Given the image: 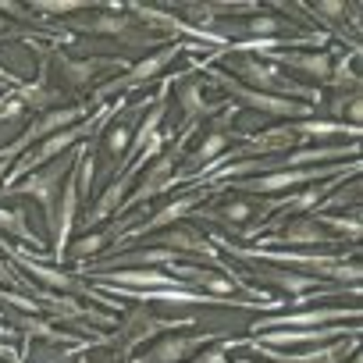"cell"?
Listing matches in <instances>:
<instances>
[{"label":"cell","mask_w":363,"mask_h":363,"mask_svg":"<svg viewBox=\"0 0 363 363\" xmlns=\"http://www.w3.org/2000/svg\"><path fill=\"white\" fill-rule=\"evenodd\" d=\"M264 278H267V281H274L278 289H285V292H292V296H303V292H310V289H317V278H310V274H289V271H267Z\"/></svg>","instance_id":"cb8c5ba5"},{"label":"cell","mask_w":363,"mask_h":363,"mask_svg":"<svg viewBox=\"0 0 363 363\" xmlns=\"http://www.w3.org/2000/svg\"><path fill=\"white\" fill-rule=\"evenodd\" d=\"M36 11H47V15H72V11H82V4H36Z\"/></svg>","instance_id":"836d02e7"},{"label":"cell","mask_w":363,"mask_h":363,"mask_svg":"<svg viewBox=\"0 0 363 363\" xmlns=\"http://www.w3.org/2000/svg\"><path fill=\"white\" fill-rule=\"evenodd\" d=\"M125 186H128V178H118V182H111L107 186V193L96 200V207L89 211V218H86V225H100L104 218H111L114 214V207L121 203V196H125Z\"/></svg>","instance_id":"44dd1931"},{"label":"cell","mask_w":363,"mask_h":363,"mask_svg":"<svg viewBox=\"0 0 363 363\" xmlns=\"http://www.w3.org/2000/svg\"><path fill=\"white\" fill-rule=\"evenodd\" d=\"M320 221L331 225V228H338V232H349L352 239H359V221H356V218H349V221H345V218H320Z\"/></svg>","instance_id":"d6a6232c"},{"label":"cell","mask_w":363,"mask_h":363,"mask_svg":"<svg viewBox=\"0 0 363 363\" xmlns=\"http://www.w3.org/2000/svg\"><path fill=\"white\" fill-rule=\"evenodd\" d=\"M189 324H193V317L167 320V317H153V313H146V310H135V313L125 320V328H121V349L128 352L132 345L153 338L157 331H178V328H189Z\"/></svg>","instance_id":"8992f818"},{"label":"cell","mask_w":363,"mask_h":363,"mask_svg":"<svg viewBox=\"0 0 363 363\" xmlns=\"http://www.w3.org/2000/svg\"><path fill=\"white\" fill-rule=\"evenodd\" d=\"M356 324L352 328H345V324H328V328H317V331H310V328H303V331H267V335H260V338H253L257 345H271V349H281V345H324V342H335V338H356Z\"/></svg>","instance_id":"277c9868"},{"label":"cell","mask_w":363,"mask_h":363,"mask_svg":"<svg viewBox=\"0 0 363 363\" xmlns=\"http://www.w3.org/2000/svg\"><path fill=\"white\" fill-rule=\"evenodd\" d=\"M281 29H285V22L274 18V15H257V18L246 22V33H250L253 40H278Z\"/></svg>","instance_id":"83f0119b"},{"label":"cell","mask_w":363,"mask_h":363,"mask_svg":"<svg viewBox=\"0 0 363 363\" xmlns=\"http://www.w3.org/2000/svg\"><path fill=\"white\" fill-rule=\"evenodd\" d=\"M320 174H328V171L285 167V171H271V174H260V178H246V182H239V189H246V193H281V189L303 186V182H317Z\"/></svg>","instance_id":"ba28073f"},{"label":"cell","mask_w":363,"mask_h":363,"mask_svg":"<svg viewBox=\"0 0 363 363\" xmlns=\"http://www.w3.org/2000/svg\"><path fill=\"white\" fill-rule=\"evenodd\" d=\"M196 200H200V193H193V196H178V200H171L164 211H157L146 225H139L135 232H128V235H146V232H157V228H164V225H174L182 214H189L193 207H196Z\"/></svg>","instance_id":"9a60e30c"},{"label":"cell","mask_w":363,"mask_h":363,"mask_svg":"<svg viewBox=\"0 0 363 363\" xmlns=\"http://www.w3.org/2000/svg\"><path fill=\"white\" fill-rule=\"evenodd\" d=\"M100 242H104V235H89V239H82V242H79V253H82V257H89V253H96V250H100Z\"/></svg>","instance_id":"d590c367"},{"label":"cell","mask_w":363,"mask_h":363,"mask_svg":"<svg viewBox=\"0 0 363 363\" xmlns=\"http://www.w3.org/2000/svg\"><path fill=\"white\" fill-rule=\"evenodd\" d=\"M18 100L29 107H50V104H61V93L47 89L43 82H33V86H18Z\"/></svg>","instance_id":"d4e9b609"},{"label":"cell","mask_w":363,"mask_h":363,"mask_svg":"<svg viewBox=\"0 0 363 363\" xmlns=\"http://www.w3.org/2000/svg\"><path fill=\"white\" fill-rule=\"evenodd\" d=\"M196 363H228V356H225V345H214V349H203V356H200Z\"/></svg>","instance_id":"e575fe53"},{"label":"cell","mask_w":363,"mask_h":363,"mask_svg":"<svg viewBox=\"0 0 363 363\" xmlns=\"http://www.w3.org/2000/svg\"><path fill=\"white\" fill-rule=\"evenodd\" d=\"M0 359H18V356H15V352H11L8 345H0Z\"/></svg>","instance_id":"f35d334b"},{"label":"cell","mask_w":363,"mask_h":363,"mask_svg":"<svg viewBox=\"0 0 363 363\" xmlns=\"http://www.w3.org/2000/svg\"><path fill=\"white\" fill-rule=\"evenodd\" d=\"M232 75H239V79L246 82V89H257V93H271V96H278V93L317 96V93L299 89L296 82H289L274 65H267V61H260V57H242V61H235V65H232Z\"/></svg>","instance_id":"6da1fadb"},{"label":"cell","mask_w":363,"mask_h":363,"mask_svg":"<svg viewBox=\"0 0 363 363\" xmlns=\"http://www.w3.org/2000/svg\"><path fill=\"white\" fill-rule=\"evenodd\" d=\"M79 33H93V36H128L132 33V18L121 15H96V18H75L72 22Z\"/></svg>","instance_id":"e0dca14e"},{"label":"cell","mask_w":363,"mask_h":363,"mask_svg":"<svg viewBox=\"0 0 363 363\" xmlns=\"http://www.w3.org/2000/svg\"><path fill=\"white\" fill-rule=\"evenodd\" d=\"M225 143H228V139H225L221 132H211V135H207V143H203V146H200L189 160H193V164H203V160H211L214 153H221V150H225Z\"/></svg>","instance_id":"4dcf8cb0"},{"label":"cell","mask_w":363,"mask_h":363,"mask_svg":"<svg viewBox=\"0 0 363 363\" xmlns=\"http://www.w3.org/2000/svg\"><path fill=\"white\" fill-rule=\"evenodd\" d=\"M72 171V160H61V164H50V167H43V171H33L18 189H11V193H29V196H36L40 203H43V211H47V221L54 225V203H57V186H61V178Z\"/></svg>","instance_id":"3957f363"},{"label":"cell","mask_w":363,"mask_h":363,"mask_svg":"<svg viewBox=\"0 0 363 363\" xmlns=\"http://www.w3.org/2000/svg\"><path fill=\"white\" fill-rule=\"evenodd\" d=\"M182 111H186V118H189V121H196V118L211 114L214 107H207V104H203V89H200L196 82H189L186 89H182Z\"/></svg>","instance_id":"4316f807"},{"label":"cell","mask_w":363,"mask_h":363,"mask_svg":"<svg viewBox=\"0 0 363 363\" xmlns=\"http://www.w3.org/2000/svg\"><path fill=\"white\" fill-rule=\"evenodd\" d=\"M313 15H345V4H317Z\"/></svg>","instance_id":"8d00e7d4"},{"label":"cell","mask_w":363,"mask_h":363,"mask_svg":"<svg viewBox=\"0 0 363 363\" xmlns=\"http://www.w3.org/2000/svg\"><path fill=\"white\" fill-rule=\"evenodd\" d=\"M345 310H306V313H285V317H271V320H257L250 331H271V328H317V324H328V320H342Z\"/></svg>","instance_id":"7c38bea8"},{"label":"cell","mask_w":363,"mask_h":363,"mask_svg":"<svg viewBox=\"0 0 363 363\" xmlns=\"http://www.w3.org/2000/svg\"><path fill=\"white\" fill-rule=\"evenodd\" d=\"M182 50H186V43H171V47H164V50H157V54H150L146 61H139L125 79H114L111 86H104L100 89V96H107V93H121V89H132V86H143V82H150L167 61H174Z\"/></svg>","instance_id":"52a82bcc"},{"label":"cell","mask_w":363,"mask_h":363,"mask_svg":"<svg viewBox=\"0 0 363 363\" xmlns=\"http://www.w3.org/2000/svg\"><path fill=\"white\" fill-rule=\"evenodd\" d=\"M257 214V207L250 203V200H232V203H225L221 211H211L207 218L211 221H228V225H239V221H246V218H253Z\"/></svg>","instance_id":"484cf974"},{"label":"cell","mask_w":363,"mask_h":363,"mask_svg":"<svg viewBox=\"0 0 363 363\" xmlns=\"http://www.w3.org/2000/svg\"><path fill=\"white\" fill-rule=\"evenodd\" d=\"M278 135H285L289 143L296 139V135H303V139H328V135H338V132H345V135H359V128H352V125H345V121H331V118H324V121H299V125H285V128H274Z\"/></svg>","instance_id":"8fae6325"},{"label":"cell","mask_w":363,"mask_h":363,"mask_svg":"<svg viewBox=\"0 0 363 363\" xmlns=\"http://www.w3.org/2000/svg\"><path fill=\"white\" fill-rule=\"evenodd\" d=\"M0 33H8V22H4V15H0Z\"/></svg>","instance_id":"60d3db41"},{"label":"cell","mask_w":363,"mask_h":363,"mask_svg":"<svg viewBox=\"0 0 363 363\" xmlns=\"http://www.w3.org/2000/svg\"><path fill=\"white\" fill-rule=\"evenodd\" d=\"M18 264L36 278V281H43V285H50V289H61V292H82V285L72 278V274H65V271H57V267H43V264H33L29 257H18Z\"/></svg>","instance_id":"d6986e66"},{"label":"cell","mask_w":363,"mask_h":363,"mask_svg":"<svg viewBox=\"0 0 363 363\" xmlns=\"http://www.w3.org/2000/svg\"><path fill=\"white\" fill-rule=\"evenodd\" d=\"M281 65L303 72V75H313V79H331V54H278Z\"/></svg>","instance_id":"ac0fdd59"},{"label":"cell","mask_w":363,"mask_h":363,"mask_svg":"<svg viewBox=\"0 0 363 363\" xmlns=\"http://www.w3.org/2000/svg\"><path fill=\"white\" fill-rule=\"evenodd\" d=\"M0 82H11V86H18V75H11L8 68H0Z\"/></svg>","instance_id":"74e56055"},{"label":"cell","mask_w":363,"mask_h":363,"mask_svg":"<svg viewBox=\"0 0 363 363\" xmlns=\"http://www.w3.org/2000/svg\"><path fill=\"white\" fill-rule=\"evenodd\" d=\"M18 328L26 331V338H47V342H75L72 331H57L50 328L47 320H36V317H18Z\"/></svg>","instance_id":"603a6c76"},{"label":"cell","mask_w":363,"mask_h":363,"mask_svg":"<svg viewBox=\"0 0 363 363\" xmlns=\"http://www.w3.org/2000/svg\"><path fill=\"white\" fill-rule=\"evenodd\" d=\"M0 303H11V306L26 310L29 317H36V313H40V303H33V299H26V296H18V292H0Z\"/></svg>","instance_id":"1f68e13d"},{"label":"cell","mask_w":363,"mask_h":363,"mask_svg":"<svg viewBox=\"0 0 363 363\" xmlns=\"http://www.w3.org/2000/svg\"><path fill=\"white\" fill-rule=\"evenodd\" d=\"M171 171H174V160L171 157H160L150 171H146V178H143V186H139V193L132 196V203H143L146 196H157L160 189H167V182H171Z\"/></svg>","instance_id":"ffe728a7"},{"label":"cell","mask_w":363,"mask_h":363,"mask_svg":"<svg viewBox=\"0 0 363 363\" xmlns=\"http://www.w3.org/2000/svg\"><path fill=\"white\" fill-rule=\"evenodd\" d=\"M4 178H8V164L0 160V186H4Z\"/></svg>","instance_id":"ab89813d"},{"label":"cell","mask_w":363,"mask_h":363,"mask_svg":"<svg viewBox=\"0 0 363 363\" xmlns=\"http://www.w3.org/2000/svg\"><path fill=\"white\" fill-rule=\"evenodd\" d=\"M218 82L228 86L239 104H246V107H253V111H264V114H274V118H299V114L310 111L306 104H296V100H289V96H271V93H257V89L235 86V82H228L225 75H218Z\"/></svg>","instance_id":"5b68a950"},{"label":"cell","mask_w":363,"mask_h":363,"mask_svg":"<svg viewBox=\"0 0 363 363\" xmlns=\"http://www.w3.org/2000/svg\"><path fill=\"white\" fill-rule=\"evenodd\" d=\"M75 207H79V186L68 182L65 186V196H61V214L54 218V257L61 260L68 253V235H72V225H75Z\"/></svg>","instance_id":"30bf717a"},{"label":"cell","mask_w":363,"mask_h":363,"mask_svg":"<svg viewBox=\"0 0 363 363\" xmlns=\"http://www.w3.org/2000/svg\"><path fill=\"white\" fill-rule=\"evenodd\" d=\"M211 335H167L160 338L139 363H182V359H189L193 349H200Z\"/></svg>","instance_id":"9c48e42d"},{"label":"cell","mask_w":363,"mask_h":363,"mask_svg":"<svg viewBox=\"0 0 363 363\" xmlns=\"http://www.w3.org/2000/svg\"><path fill=\"white\" fill-rule=\"evenodd\" d=\"M0 232H8V235H15V239H26V242L40 246V239H36V232L26 225V214H22V211L0 207Z\"/></svg>","instance_id":"7402d4cb"},{"label":"cell","mask_w":363,"mask_h":363,"mask_svg":"<svg viewBox=\"0 0 363 363\" xmlns=\"http://www.w3.org/2000/svg\"><path fill=\"white\" fill-rule=\"evenodd\" d=\"M0 104H4V100H0Z\"/></svg>","instance_id":"b9f144b4"},{"label":"cell","mask_w":363,"mask_h":363,"mask_svg":"<svg viewBox=\"0 0 363 363\" xmlns=\"http://www.w3.org/2000/svg\"><path fill=\"white\" fill-rule=\"evenodd\" d=\"M250 349L260 352V356L271 359V363H342V359L356 349V338H349V342H331V345H317V349H306V352H281V349L257 345V342H250Z\"/></svg>","instance_id":"7a4b0ae2"},{"label":"cell","mask_w":363,"mask_h":363,"mask_svg":"<svg viewBox=\"0 0 363 363\" xmlns=\"http://www.w3.org/2000/svg\"><path fill=\"white\" fill-rule=\"evenodd\" d=\"M107 150H111L114 157H125V153L132 150V132H128L125 125H111V128H107Z\"/></svg>","instance_id":"f546056e"},{"label":"cell","mask_w":363,"mask_h":363,"mask_svg":"<svg viewBox=\"0 0 363 363\" xmlns=\"http://www.w3.org/2000/svg\"><path fill=\"white\" fill-rule=\"evenodd\" d=\"M57 68H61V75H65L68 86L82 89V86H89L96 79V72L118 68V61H100V57H93V61H68V57H57Z\"/></svg>","instance_id":"5bb4252c"},{"label":"cell","mask_w":363,"mask_h":363,"mask_svg":"<svg viewBox=\"0 0 363 363\" xmlns=\"http://www.w3.org/2000/svg\"><path fill=\"white\" fill-rule=\"evenodd\" d=\"M338 178H345V174H335V178L328 182V186H320V189H310V193H303V196H296L292 203H285V211H296V214H306V211H310L313 203H320V196H324V193H328V189L335 186V182H338Z\"/></svg>","instance_id":"f1b7e54d"},{"label":"cell","mask_w":363,"mask_h":363,"mask_svg":"<svg viewBox=\"0 0 363 363\" xmlns=\"http://www.w3.org/2000/svg\"><path fill=\"white\" fill-rule=\"evenodd\" d=\"M164 246L167 250H186V253H193V257H207V260H218V250L196 232V228H171L167 235H164Z\"/></svg>","instance_id":"4fadbf2b"},{"label":"cell","mask_w":363,"mask_h":363,"mask_svg":"<svg viewBox=\"0 0 363 363\" xmlns=\"http://www.w3.org/2000/svg\"><path fill=\"white\" fill-rule=\"evenodd\" d=\"M281 242H289V246H324L328 242V235H324V228H320V221H317V214L313 218H296L285 232H281Z\"/></svg>","instance_id":"2e32d148"}]
</instances>
